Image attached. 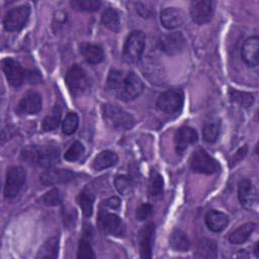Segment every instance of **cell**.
<instances>
[{
    "instance_id": "cell-37",
    "label": "cell",
    "mask_w": 259,
    "mask_h": 259,
    "mask_svg": "<svg viewBox=\"0 0 259 259\" xmlns=\"http://www.w3.org/2000/svg\"><path fill=\"white\" fill-rule=\"evenodd\" d=\"M70 4L74 9L81 11H95L101 6L99 0H73Z\"/></svg>"
},
{
    "instance_id": "cell-6",
    "label": "cell",
    "mask_w": 259,
    "mask_h": 259,
    "mask_svg": "<svg viewBox=\"0 0 259 259\" xmlns=\"http://www.w3.org/2000/svg\"><path fill=\"white\" fill-rule=\"evenodd\" d=\"M184 100V94L181 89H170L162 93L158 100V108L165 113H176L182 108Z\"/></svg>"
},
{
    "instance_id": "cell-42",
    "label": "cell",
    "mask_w": 259,
    "mask_h": 259,
    "mask_svg": "<svg viewBox=\"0 0 259 259\" xmlns=\"http://www.w3.org/2000/svg\"><path fill=\"white\" fill-rule=\"evenodd\" d=\"M153 207L151 204L149 203H143L141 204L138 208H137V212H136V217L139 221H144L146 219H148L151 213H152Z\"/></svg>"
},
{
    "instance_id": "cell-33",
    "label": "cell",
    "mask_w": 259,
    "mask_h": 259,
    "mask_svg": "<svg viewBox=\"0 0 259 259\" xmlns=\"http://www.w3.org/2000/svg\"><path fill=\"white\" fill-rule=\"evenodd\" d=\"M229 96L232 102L239 104L242 107H250L254 102V96L248 92H242L235 89H230Z\"/></svg>"
},
{
    "instance_id": "cell-29",
    "label": "cell",
    "mask_w": 259,
    "mask_h": 259,
    "mask_svg": "<svg viewBox=\"0 0 259 259\" xmlns=\"http://www.w3.org/2000/svg\"><path fill=\"white\" fill-rule=\"evenodd\" d=\"M142 70L144 72V75L150 79L152 83H156V81H159L162 79V73L159 70V63L154 59H145L142 64Z\"/></svg>"
},
{
    "instance_id": "cell-3",
    "label": "cell",
    "mask_w": 259,
    "mask_h": 259,
    "mask_svg": "<svg viewBox=\"0 0 259 259\" xmlns=\"http://www.w3.org/2000/svg\"><path fill=\"white\" fill-rule=\"evenodd\" d=\"M144 84L141 78L134 72L123 75L115 93L118 99L122 101H131L137 98L143 91Z\"/></svg>"
},
{
    "instance_id": "cell-28",
    "label": "cell",
    "mask_w": 259,
    "mask_h": 259,
    "mask_svg": "<svg viewBox=\"0 0 259 259\" xmlns=\"http://www.w3.org/2000/svg\"><path fill=\"white\" fill-rule=\"evenodd\" d=\"M77 202L86 217H90L92 214L93 204H94V194L90 189L88 188L83 189L77 196Z\"/></svg>"
},
{
    "instance_id": "cell-9",
    "label": "cell",
    "mask_w": 259,
    "mask_h": 259,
    "mask_svg": "<svg viewBox=\"0 0 259 259\" xmlns=\"http://www.w3.org/2000/svg\"><path fill=\"white\" fill-rule=\"evenodd\" d=\"M65 81L70 92L75 95L82 93L88 86V77L78 65H74L68 70Z\"/></svg>"
},
{
    "instance_id": "cell-10",
    "label": "cell",
    "mask_w": 259,
    "mask_h": 259,
    "mask_svg": "<svg viewBox=\"0 0 259 259\" xmlns=\"http://www.w3.org/2000/svg\"><path fill=\"white\" fill-rule=\"evenodd\" d=\"M190 16L197 24H204L212 18L213 2L210 0H196L192 1L189 6Z\"/></svg>"
},
{
    "instance_id": "cell-1",
    "label": "cell",
    "mask_w": 259,
    "mask_h": 259,
    "mask_svg": "<svg viewBox=\"0 0 259 259\" xmlns=\"http://www.w3.org/2000/svg\"><path fill=\"white\" fill-rule=\"evenodd\" d=\"M21 159L29 165L50 168L60 160V150L56 146H28L21 151Z\"/></svg>"
},
{
    "instance_id": "cell-40",
    "label": "cell",
    "mask_w": 259,
    "mask_h": 259,
    "mask_svg": "<svg viewBox=\"0 0 259 259\" xmlns=\"http://www.w3.org/2000/svg\"><path fill=\"white\" fill-rule=\"evenodd\" d=\"M78 258H85V259H91L95 258V254L93 252V249L90 245V243L84 239H81L79 241L78 245V252H77Z\"/></svg>"
},
{
    "instance_id": "cell-41",
    "label": "cell",
    "mask_w": 259,
    "mask_h": 259,
    "mask_svg": "<svg viewBox=\"0 0 259 259\" xmlns=\"http://www.w3.org/2000/svg\"><path fill=\"white\" fill-rule=\"evenodd\" d=\"M123 77L122 72L118 71V70H112L109 73L108 79H107V88L111 91H116L121 79Z\"/></svg>"
},
{
    "instance_id": "cell-32",
    "label": "cell",
    "mask_w": 259,
    "mask_h": 259,
    "mask_svg": "<svg viewBox=\"0 0 259 259\" xmlns=\"http://www.w3.org/2000/svg\"><path fill=\"white\" fill-rule=\"evenodd\" d=\"M163 178L162 176L154 169L150 172V180H149V194L153 197L160 196L163 193Z\"/></svg>"
},
{
    "instance_id": "cell-25",
    "label": "cell",
    "mask_w": 259,
    "mask_h": 259,
    "mask_svg": "<svg viewBox=\"0 0 259 259\" xmlns=\"http://www.w3.org/2000/svg\"><path fill=\"white\" fill-rule=\"evenodd\" d=\"M221 120L219 118H211L203 124L202 136L205 142L213 143L218 140L221 133Z\"/></svg>"
},
{
    "instance_id": "cell-22",
    "label": "cell",
    "mask_w": 259,
    "mask_h": 259,
    "mask_svg": "<svg viewBox=\"0 0 259 259\" xmlns=\"http://www.w3.org/2000/svg\"><path fill=\"white\" fill-rule=\"evenodd\" d=\"M80 53L89 64H98L104 58L102 49L93 44H82L80 46Z\"/></svg>"
},
{
    "instance_id": "cell-13",
    "label": "cell",
    "mask_w": 259,
    "mask_h": 259,
    "mask_svg": "<svg viewBox=\"0 0 259 259\" xmlns=\"http://www.w3.org/2000/svg\"><path fill=\"white\" fill-rule=\"evenodd\" d=\"M198 140V136L195 130L189 126L179 127L174 136V143L176 152L181 155L190 145L195 144Z\"/></svg>"
},
{
    "instance_id": "cell-17",
    "label": "cell",
    "mask_w": 259,
    "mask_h": 259,
    "mask_svg": "<svg viewBox=\"0 0 259 259\" xmlns=\"http://www.w3.org/2000/svg\"><path fill=\"white\" fill-rule=\"evenodd\" d=\"M99 224L104 232L112 236H121L124 232L122 221L114 213L101 212L99 217Z\"/></svg>"
},
{
    "instance_id": "cell-12",
    "label": "cell",
    "mask_w": 259,
    "mask_h": 259,
    "mask_svg": "<svg viewBox=\"0 0 259 259\" xmlns=\"http://www.w3.org/2000/svg\"><path fill=\"white\" fill-rule=\"evenodd\" d=\"M185 37L181 32H171L159 39V48L167 55H177L185 48Z\"/></svg>"
},
{
    "instance_id": "cell-27",
    "label": "cell",
    "mask_w": 259,
    "mask_h": 259,
    "mask_svg": "<svg viewBox=\"0 0 259 259\" xmlns=\"http://www.w3.org/2000/svg\"><path fill=\"white\" fill-rule=\"evenodd\" d=\"M102 24L113 32L120 30V20L117 11L113 8H107L103 11L101 16Z\"/></svg>"
},
{
    "instance_id": "cell-14",
    "label": "cell",
    "mask_w": 259,
    "mask_h": 259,
    "mask_svg": "<svg viewBox=\"0 0 259 259\" xmlns=\"http://www.w3.org/2000/svg\"><path fill=\"white\" fill-rule=\"evenodd\" d=\"M41 109V97L38 93L29 92L24 95L16 106V112L19 115L36 114Z\"/></svg>"
},
{
    "instance_id": "cell-2",
    "label": "cell",
    "mask_w": 259,
    "mask_h": 259,
    "mask_svg": "<svg viewBox=\"0 0 259 259\" xmlns=\"http://www.w3.org/2000/svg\"><path fill=\"white\" fill-rule=\"evenodd\" d=\"M102 117L106 124L116 131H128L135 124L134 117L122 108L112 105L104 104L101 107Z\"/></svg>"
},
{
    "instance_id": "cell-26",
    "label": "cell",
    "mask_w": 259,
    "mask_h": 259,
    "mask_svg": "<svg viewBox=\"0 0 259 259\" xmlns=\"http://www.w3.org/2000/svg\"><path fill=\"white\" fill-rule=\"evenodd\" d=\"M59 250V239L58 237H52L47 240L44 245L39 248L36 258L42 259H55L58 256Z\"/></svg>"
},
{
    "instance_id": "cell-39",
    "label": "cell",
    "mask_w": 259,
    "mask_h": 259,
    "mask_svg": "<svg viewBox=\"0 0 259 259\" xmlns=\"http://www.w3.org/2000/svg\"><path fill=\"white\" fill-rule=\"evenodd\" d=\"M62 200H63L62 194H61L60 190L57 189V188H54V189L50 190L42 197V201L45 202V204L50 205V206L59 205V204L62 203Z\"/></svg>"
},
{
    "instance_id": "cell-21",
    "label": "cell",
    "mask_w": 259,
    "mask_h": 259,
    "mask_svg": "<svg viewBox=\"0 0 259 259\" xmlns=\"http://www.w3.org/2000/svg\"><path fill=\"white\" fill-rule=\"evenodd\" d=\"M205 224L210 231L222 232L228 226L229 218L224 212L212 209L205 214Z\"/></svg>"
},
{
    "instance_id": "cell-31",
    "label": "cell",
    "mask_w": 259,
    "mask_h": 259,
    "mask_svg": "<svg viewBox=\"0 0 259 259\" xmlns=\"http://www.w3.org/2000/svg\"><path fill=\"white\" fill-rule=\"evenodd\" d=\"M195 256L198 258H215L217 257L215 243L208 239L201 240L197 245Z\"/></svg>"
},
{
    "instance_id": "cell-11",
    "label": "cell",
    "mask_w": 259,
    "mask_h": 259,
    "mask_svg": "<svg viewBox=\"0 0 259 259\" xmlns=\"http://www.w3.org/2000/svg\"><path fill=\"white\" fill-rule=\"evenodd\" d=\"M2 70L10 85L18 87L22 85L27 77V72L13 59L7 58L2 61Z\"/></svg>"
},
{
    "instance_id": "cell-43",
    "label": "cell",
    "mask_w": 259,
    "mask_h": 259,
    "mask_svg": "<svg viewBox=\"0 0 259 259\" xmlns=\"http://www.w3.org/2000/svg\"><path fill=\"white\" fill-rule=\"evenodd\" d=\"M119 204H120V200L118 197L116 196H111L109 198H107L105 201H104V205H106L107 207L109 208H112V209H116L119 207Z\"/></svg>"
},
{
    "instance_id": "cell-24",
    "label": "cell",
    "mask_w": 259,
    "mask_h": 259,
    "mask_svg": "<svg viewBox=\"0 0 259 259\" xmlns=\"http://www.w3.org/2000/svg\"><path fill=\"white\" fill-rule=\"evenodd\" d=\"M170 247L178 252H186L190 247V242L184 232L181 230H174L169 238Z\"/></svg>"
},
{
    "instance_id": "cell-19",
    "label": "cell",
    "mask_w": 259,
    "mask_h": 259,
    "mask_svg": "<svg viewBox=\"0 0 259 259\" xmlns=\"http://www.w3.org/2000/svg\"><path fill=\"white\" fill-rule=\"evenodd\" d=\"M162 25L167 29H174L180 26L185 20V14L180 8L168 7L162 10L160 15Z\"/></svg>"
},
{
    "instance_id": "cell-7",
    "label": "cell",
    "mask_w": 259,
    "mask_h": 259,
    "mask_svg": "<svg viewBox=\"0 0 259 259\" xmlns=\"http://www.w3.org/2000/svg\"><path fill=\"white\" fill-rule=\"evenodd\" d=\"M26 179V173L23 168L15 166L11 167L6 174L4 185V196L6 198L15 197L22 189Z\"/></svg>"
},
{
    "instance_id": "cell-44",
    "label": "cell",
    "mask_w": 259,
    "mask_h": 259,
    "mask_svg": "<svg viewBox=\"0 0 259 259\" xmlns=\"http://www.w3.org/2000/svg\"><path fill=\"white\" fill-rule=\"evenodd\" d=\"M254 252H255V255L257 257H259V253H258V243L255 245V249H254Z\"/></svg>"
},
{
    "instance_id": "cell-36",
    "label": "cell",
    "mask_w": 259,
    "mask_h": 259,
    "mask_svg": "<svg viewBox=\"0 0 259 259\" xmlns=\"http://www.w3.org/2000/svg\"><path fill=\"white\" fill-rule=\"evenodd\" d=\"M78 124H79V117L77 113L75 112L67 113L65 119L63 120V126H62L63 133L67 136L73 135L76 132Z\"/></svg>"
},
{
    "instance_id": "cell-34",
    "label": "cell",
    "mask_w": 259,
    "mask_h": 259,
    "mask_svg": "<svg viewBox=\"0 0 259 259\" xmlns=\"http://www.w3.org/2000/svg\"><path fill=\"white\" fill-rule=\"evenodd\" d=\"M60 120H61V109L58 106H56L53 109V111L51 112V114L47 115L44 118L42 123H41L42 130L45 132H51V131L57 128L60 123Z\"/></svg>"
},
{
    "instance_id": "cell-38",
    "label": "cell",
    "mask_w": 259,
    "mask_h": 259,
    "mask_svg": "<svg viewBox=\"0 0 259 259\" xmlns=\"http://www.w3.org/2000/svg\"><path fill=\"white\" fill-rule=\"evenodd\" d=\"M84 151V146L80 142H74L71 147L66 151L64 158L69 162H75L83 155Z\"/></svg>"
},
{
    "instance_id": "cell-20",
    "label": "cell",
    "mask_w": 259,
    "mask_h": 259,
    "mask_svg": "<svg viewBox=\"0 0 259 259\" xmlns=\"http://www.w3.org/2000/svg\"><path fill=\"white\" fill-rule=\"evenodd\" d=\"M258 50L259 38L257 36H251L247 38L242 47V59L248 67H255L258 65Z\"/></svg>"
},
{
    "instance_id": "cell-4",
    "label": "cell",
    "mask_w": 259,
    "mask_h": 259,
    "mask_svg": "<svg viewBox=\"0 0 259 259\" xmlns=\"http://www.w3.org/2000/svg\"><path fill=\"white\" fill-rule=\"evenodd\" d=\"M190 167L193 172L202 174H213L221 170L219 162L210 157L203 149H197L192 153Z\"/></svg>"
},
{
    "instance_id": "cell-16",
    "label": "cell",
    "mask_w": 259,
    "mask_h": 259,
    "mask_svg": "<svg viewBox=\"0 0 259 259\" xmlns=\"http://www.w3.org/2000/svg\"><path fill=\"white\" fill-rule=\"evenodd\" d=\"M155 237V226L150 223L144 226L139 233V245L142 258H151Z\"/></svg>"
},
{
    "instance_id": "cell-5",
    "label": "cell",
    "mask_w": 259,
    "mask_h": 259,
    "mask_svg": "<svg viewBox=\"0 0 259 259\" xmlns=\"http://www.w3.org/2000/svg\"><path fill=\"white\" fill-rule=\"evenodd\" d=\"M145 49V34L142 30H135L128 34L123 46V59L128 63L140 60Z\"/></svg>"
},
{
    "instance_id": "cell-35",
    "label": "cell",
    "mask_w": 259,
    "mask_h": 259,
    "mask_svg": "<svg viewBox=\"0 0 259 259\" xmlns=\"http://www.w3.org/2000/svg\"><path fill=\"white\" fill-rule=\"evenodd\" d=\"M117 191L122 195H128L133 192L134 184L132 179L126 175H118L114 180Z\"/></svg>"
},
{
    "instance_id": "cell-30",
    "label": "cell",
    "mask_w": 259,
    "mask_h": 259,
    "mask_svg": "<svg viewBox=\"0 0 259 259\" xmlns=\"http://www.w3.org/2000/svg\"><path fill=\"white\" fill-rule=\"evenodd\" d=\"M255 229L254 223H246L237 230H235L229 237V241L232 244H243L250 237Z\"/></svg>"
},
{
    "instance_id": "cell-8",
    "label": "cell",
    "mask_w": 259,
    "mask_h": 259,
    "mask_svg": "<svg viewBox=\"0 0 259 259\" xmlns=\"http://www.w3.org/2000/svg\"><path fill=\"white\" fill-rule=\"evenodd\" d=\"M30 14L28 5H21L9 10L3 19V25L7 31H18L27 22Z\"/></svg>"
},
{
    "instance_id": "cell-18",
    "label": "cell",
    "mask_w": 259,
    "mask_h": 259,
    "mask_svg": "<svg viewBox=\"0 0 259 259\" xmlns=\"http://www.w3.org/2000/svg\"><path fill=\"white\" fill-rule=\"evenodd\" d=\"M238 196L241 204L248 209H251L257 200V193L253 183L248 179H243L239 182Z\"/></svg>"
},
{
    "instance_id": "cell-23",
    "label": "cell",
    "mask_w": 259,
    "mask_h": 259,
    "mask_svg": "<svg viewBox=\"0 0 259 259\" xmlns=\"http://www.w3.org/2000/svg\"><path fill=\"white\" fill-rule=\"evenodd\" d=\"M117 155L111 151H103L99 153L92 162V168L96 171L113 166L117 162Z\"/></svg>"
},
{
    "instance_id": "cell-15",
    "label": "cell",
    "mask_w": 259,
    "mask_h": 259,
    "mask_svg": "<svg viewBox=\"0 0 259 259\" xmlns=\"http://www.w3.org/2000/svg\"><path fill=\"white\" fill-rule=\"evenodd\" d=\"M77 174L67 169H48L39 176V180L44 185H54L64 183L75 179Z\"/></svg>"
}]
</instances>
